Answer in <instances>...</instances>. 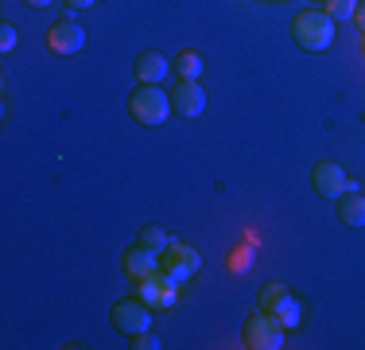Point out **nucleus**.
Returning <instances> with one entry per match:
<instances>
[{"label":"nucleus","instance_id":"nucleus-1","mask_svg":"<svg viewBox=\"0 0 365 350\" xmlns=\"http://www.w3.org/2000/svg\"><path fill=\"white\" fill-rule=\"evenodd\" d=\"M292 35L303 51H327L334 43V20L319 8H311V12H299L292 20Z\"/></svg>","mask_w":365,"mask_h":350},{"label":"nucleus","instance_id":"nucleus-2","mask_svg":"<svg viewBox=\"0 0 365 350\" xmlns=\"http://www.w3.org/2000/svg\"><path fill=\"white\" fill-rule=\"evenodd\" d=\"M284 331L288 327H284L272 311L260 308L245 319V346L249 350H280L284 346Z\"/></svg>","mask_w":365,"mask_h":350},{"label":"nucleus","instance_id":"nucleus-3","mask_svg":"<svg viewBox=\"0 0 365 350\" xmlns=\"http://www.w3.org/2000/svg\"><path fill=\"white\" fill-rule=\"evenodd\" d=\"M128 109H133V117L140 121V125H163L168 113H171V94H163L160 86H152V82H140V90L133 94Z\"/></svg>","mask_w":365,"mask_h":350},{"label":"nucleus","instance_id":"nucleus-4","mask_svg":"<svg viewBox=\"0 0 365 350\" xmlns=\"http://www.w3.org/2000/svg\"><path fill=\"white\" fill-rule=\"evenodd\" d=\"M136 284H140V292H136V296H140L152 311H171L179 304V284H182V280L168 276L163 269H160V273H152V276H144V280H136Z\"/></svg>","mask_w":365,"mask_h":350},{"label":"nucleus","instance_id":"nucleus-5","mask_svg":"<svg viewBox=\"0 0 365 350\" xmlns=\"http://www.w3.org/2000/svg\"><path fill=\"white\" fill-rule=\"evenodd\" d=\"M311 187L319 191L323 199H342L346 191H358V183L346 175V168L342 164H334V160H323V164H315V171H311Z\"/></svg>","mask_w":365,"mask_h":350},{"label":"nucleus","instance_id":"nucleus-6","mask_svg":"<svg viewBox=\"0 0 365 350\" xmlns=\"http://www.w3.org/2000/svg\"><path fill=\"white\" fill-rule=\"evenodd\" d=\"M160 269L168 276H175V280H190L202 269V257H198V249L195 245H187V241H171L168 249L160 253Z\"/></svg>","mask_w":365,"mask_h":350},{"label":"nucleus","instance_id":"nucleus-7","mask_svg":"<svg viewBox=\"0 0 365 350\" xmlns=\"http://www.w3.org/2000/svg\"><path fill=\"white\" fill-rule=\"evenodd\" d=\"M113 327L125 331V335H140V331L152 327V308L136 296V300H120L113 308Z\"/></svg>","mask_w":365,"mask_h":350},{"label":"nucleus","instance_id":"nucleus-8","mask_svg":"<svg viewBox=\"0 0 365 350\" xmlns=\"http://www.w3.org/2000/svg\"><path fill=\"white\" fill-rule=\"evenodd\" d=\"M47 47L55 51V55H78V51L86 47V28L74 20H58L47 28Z\"/></svg>","mask_w":365,"mask_h":350},{"label":"nucleus","instance_id":"nucleus-9","mask_svg":"<svg viewBox=\"0 0 365 350\" xmlns=\"http://www.w3.org/2000/svg\"><path fill=\"white\" fill-rule=\"evenodd\" d=\"M171 109H175L179 117H198V113L206 109V94H202V86H198V78H179L175 90H171Z\"/></svg>","mask_w":365,"mask_h":350},{"label":"nucleus","instance_id":"nucleus-10","mask_svg":"<svg viewBox=\"0 0 365 350\" xmlns=\"http://www.w3.org/2000/svg\"><path fill=\"white\" fill-rule=\"evenodd\" d=\"M125 273L133 276V280H144V276H152V273H160V253H152V249H144V245H136V249H128L125 253Z\"/></svg>","mask_w":365,"mask_h":350},{"label":"nucleus","instance_id":"nucleus-11","mask_svg":"<svg viewBox=\"0 0 365 350\" xmlns=\"http://www.w3.org/2000/svg\"><path fill=\"white\" fill-rule=\"evenodd\" d=\"M168 74H171V63L160 55V51H144V55L136 59V78H140V82H152V86H160Z\"/></svg>","mask_w":365,"mask_h":350},{"label":"nucleus","instance_id":"nucleus-12","mask_svg":"<svg viewBox=\"0 0 365 350\" xmlns=\"http://www.w3.org/2000/svg\"><path fill=\"white\" fill-rule=\"evenodd\" d=\"M338 218H342L346 226H365V195L346 191V195L338 199Z\"/></svg>","mask_w":365,"mask_h":350},{"label":"nucleus","instance_id":"nucleus-13","mask_svg":"<svg viewBox=\"0 0 365 350\" xmlns=\"http://www.w3.org/2000/svg\"><path fill=\"white\" fill-rule=\"evenodd\" d=\"M272 315H276V319H280L288 331H292V327H299V323H303V308H299V300H292V292L284 296L280 304H276V308H272Z\"/></svg>","mask_w":365,"mask_h":350},{"label":"nucleus","instance_id":"nucleus-14","mask_svg":"<svg viewBox=\"0 0 365 350\" xmlns=\"http://www.w3.org/2000/svg\"><path fill=\"white\" fill-rule=\"evenodd\" d=\"M171 70H175L179 78H198L202 74V55H198V51H179V59L171 63Z\"/></svg>","mask_w":365,"mask_h":350},{"label":"nucleus","instance_id":"nucleus-15","mask_svg":"<svg viewBox=\"0 0 365 350\" xmlns=\"http://www.w3.org/2000/svg\"><path fill=\"white\" fill-rule=\"evenodd\" d=\"M140 245H144V249H152V253H163L171 245V238L160 230V226H144V230H140Z\"/></svg>","mask_w":365,"mask_h":350},{"label":"nucleus","instance_id":"nucleus-16","mask_svg":"<svg viewBox=\"0 0 365 350\" xmlns=\"http://www.w3.org/2000/svg\"><path fill=\"white\" fill-rule=\"evenodd\" d=\"M323 12H327L334 24L354 20V12H358V0H327V8H323Z\"/></svg>","mask_w":365,"mask_h":350},{"label":"nucleus","instance_id":"nucleus-17","mask_svg":"<svg viewBox=\"0 0 365 350\" xmlns=\"http://www.w3.org/2000/svg\"><path fill=\"white\" fill-rule=\"evenodd\" d=\"M284 296H288V288H284L280 280H272V284H264V288H260V308H264V311H272L276 304L284 300Z\"/></svg>","mask_w":365,"mask_h":350},{"label":"nucleus","instance_id":"nucleus-18","mask_svg":"<svg viewBox=\"0 0 365 350\" xmlns=\"http://www.w3.org/2000/svg\"><path fill=\"white\" fill-rule=\"evenodd\" d=\"M249 265H253V249H249V245H237L233 257H230V269H233V273H241V269H249Z\"/></svg>","mask_w":365,"mask_h":350},{"label":"nucleus","instance_id":"nucleus-19","mask_svg":"<svg viewBox=\"0 0 365 350\" xmlns=\"http://www.w3.org/2000/svg\"><path fill=\"white\" fill-rule=\"evenodd\" d=\"M133 339H136V343H133L136 350H160V346H163L160 339L152 335V327H148V331H140V335H133Z\"/></svg>","mask_w":365,"mask_h":350},{"label":"nucleus","instance_id":"nucleus-20","mask_svg":"<svg viewBox=\"0 0 365 350\" xmlns=\"http://www.w3.org/2000/svg\"><path fill=\"white\" fill-rule=\"evenodd\" d=\"M0 47H4V51L16 47V28H12V24H4V28H0Z\"/></svg>","mask_w":365,"mask_h":350},{"label":"nucleus","instance_id":"nucleus-21","mask_svg":"<svg viewBox=\"0 0 365 350\" xmlns=\"http://www.w3.org/2000/svg\"><path fill=\"white\" fill-rule=\"evenodd\" d=\"M354 20H358V28L365 31V0H358V12H354Z\"/></svg>","mask_w":365,"mask_h":350},{"label":"nucleus","instance_id":"nucleus-22","mask_svg":"<svg viewBox=\"0 0 365 350\" xmlns=\"http://www.w3.org/2000/svg\"><path fill=\"white\" fill-rule=\"evenodd\" d=\"M66 4H74V8H90V4H98V0H66Z\"/></svg>","mask_w":365,"mask_h":350},{"label":"nucleus","instance_id":"nucleus-23","mask_svg":"<svg viewBox=\"0 0 365 350\" xmlns=\"http://www.w3.org/2000/svg\"><path fill=\"white\" fill-rule=\"evenodd\" d=\"M31 8H47V4H55V0H28Z\"/></svg>","mask_w":365,"mask_h":350},{"label":"nucleus","instance_id":"nucleus-24","mask_svg":"<svg viewBox=\"0 0 365 350\" xmlns=\"http://www.w3.org/2000/svg\"><path fill=\"white\" fill-rule=\"evenodd\" d=\"M361 47H365V43H361Z\"/></svg>","mask_w":365,"mask_h":350}]
</instances>
